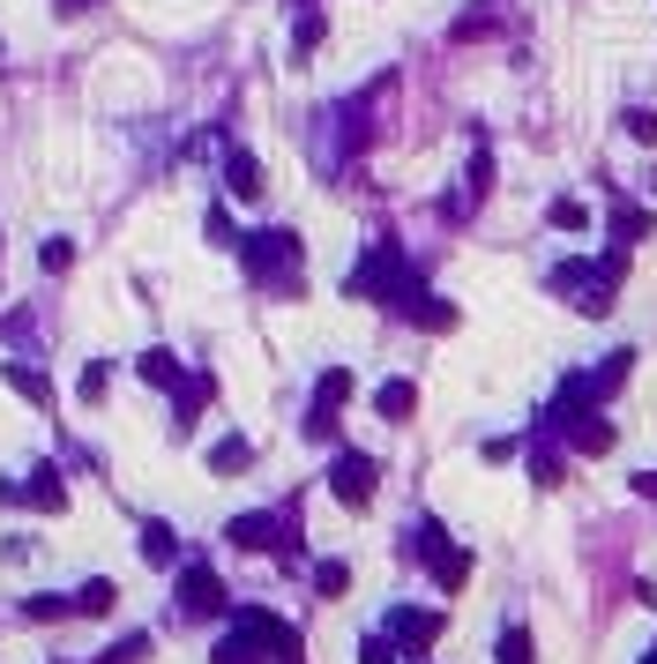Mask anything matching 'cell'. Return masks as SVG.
Listing matches in <instances>:
<instances>
[{
  "instance_id": "cell-24",
  "label": "cell",
  "mask_w": 657,
  "mask_h": 664,
  "mask_svg": "<svg viewBox=\"0 0 657 664\" xmlns=\"http://www.w3.org/2000/svg\"><path fill=\"white\" fill-rule=\"evenodd\" d=\"M612 232H620V240H643L650 217H643V209H612Z\"/></svg>"
},
{
  "instance_id": "cell-10",
  "label": "cell",
  "mask_w": 657,
  "mask_h": 664,
  "mask_svg": "<svg viewBox=\"0 0 657 664\" xmlns=\"http://www.w3.org/2000/svg\"><path fill=\"white\" fill-rule=\"evenodd\" d=\"M143 560H150V567H173L179 560V538L165 530V523H143Z\"/></svg>"
},
{
  "instance_id": "cell-9",
  "label": "cell",
  "mask_w": 657,
  "mask_h": 664,
  "mask_svg": "<svg viewBox=\"0 0 657 664\" xmlns=\"http://www.w3.org/2000/svg\"><path fill=\"white\" fill-rule=\"evenodd\" d=\"M225 187H232L239 202H254V195H262V165H254L247 149H232V157H225Z\"/></svg>"
},
{
  "instance_id": "cell-26",
  "label": "cell",
  "mask_w": 657,
  "mask_h": 664,
  "mask_svg": "<svg viewBox=\"0 0 657 664\" xmlns=\"http://www.w3.org/2000/svg\"><path fill=\"white\" fill-rule=\"evenodd\" d=\"M628 135H635V143H657V113H650V105H635V113H628Z\"/></svg>"
},
{
  "instance_id": "cell-12",
  "label": "cell",
  "mask_w": 657,
  "mask_h": 664,
  "mask_svg": "<svg viewBox=\"0 0 657 664\" xmlns=\"http://www.w3.org/2000/svg\"><path fill=\"white\" fill-rule=\"evenodd\" d=\"M433 575H441V590H463V583H471V553H441Z\"/></svg>"
},
{
  "instance_id": "cell-18",
  "label": "cell",
  "mask_w": 657,
  "mask_h": 664,
  "mask_svg": "<svg viewBox=\"0 0 657 664\" xmlns=\"http://www.w3.org/2000/svg\"><path fill=\"white\" fill-rule=\"evenodd\" d=\"M247 456H254L247 441H217L209 448V470H247Z\"/></svg>"
},
{
  "instance_id": "cell-4",
  "label": "cell",
  "mask_w": 657,
  "mask_h": 664,
  "mask_svg": "<svg viewBox=\"0 0 657 664\" xmlns=\"http://www.w3.org/2000/svg\"><path fill=\"white\" fill-rule=\"evenodd\" d=\"M374 486H381L374 456H352V448H344V456L329 463V492H336L344 508H366V500H374Z\"/></svg>"
},
{
  "instance_id": "cell-16",
  "label": "cell",
  "mask_w": 657,
  "mask_h": 664,
  "mask_svg": "<svg viewBox=\"0 0 657 664\" xmlns=\"http://www.w3.org/2000/svg\"><path fill=\"white\" fill-rule=\"evenodd\" d=\"M112 597H120L112 583H82V590H76V613H112Z\"/></svg>"
},
{
  "instance_id": "cell-25",
  "label": "cell",
  "mask_w": 657,
  "mask_h": 664,
  "mask_svg": "<svg viewBox=\"0 0 657 664\" xmlns=\"http://www.w3.org/2000/svg\"><path fill=\"white\" fill-rule=\"evenodd\" d=\"M531 470H538V486H560V448H538Z\"/></svg>"
},
{
  "instance_id": "cell-1",
  "label": "cell",
  "mask_w": 657,
  "mask_h": 664,
  "mask_svg": "<svg viewBox=\"0 0 657 664\" xmlns=\"http://www.w3.org/2000/svg\"><path fill=\"white\" fill-rule=\"evenodd\" d=\"M553 292L576 299V314H612V292H620V254H612V262H553Z\"/></svg>"
},
{
  "instance_id": "cell-17",
  "label": "cell",
  "mask_w": 657,
  "mask_h": 664,
  "mask_svg": "<svg viewBox=\"0 0 657 664\" xmlns=\"http://www.w3.org/2000/svg\"><path fill=\"white\" fill-rule=\"evenodd\" d=\"M8 381H16V389H23L30 403H52V381H46V373H30V367H8Z\"/></svg>"
},
{
  "instance_id": "cell-30",
  "label": "cell",
  "mask_w": 657,
  "mask_h": 664,
  "mask_svg": "<svg viewBox=\"0 0 657 664\" xmlns=\"http://www.w3.org/2000/svg\"><path fill=\"white\" fill-rule=\"evenodd\" d=\"M60 8H68V16H76V8H90V0H60Z\"/></svg>"
},
{
  "instance_id": "cell-13",
  "label": "cell",
  "mask_w": 657,
  "mask_h": 664,
  "mask_svg": "<svg viewBox=\"0 0 657 664\" xmlns=\"http://www.w3.org/2000/svg\"><path fill=\"white\" fill-rule=\"evenodd\" d=\"M314 590H322V597H344V590H352V567H344V560H322V567H314Z\"/></svg>"
},
{
  "instance_id": "cell-7",
  "label": "cell",
  "mask_w": 657,
  "mask_h": 664,
  "mask_svg": "<svg viewBox=\"0 0 657 664\" xmlns=\"http://www.w3.org/2000/svg\"><path fill=\"white\" fill-rule=\"evenodd\" d=\"M433 635H441V613H389V642H404V650H419V657H426Z\"/></svg>"
},
{
  "instance_id": "cell-29",
  "label": "cell",
  "mask_w": 657,
  "mask_h": 664,
  "mask_svg": "<svg viewBox=\"0 0 657 664\" xmlns=\"http://www.w3.org/2000/svg\"><path fill=\"white\" fill-rule=\"evenodd\" d=\"M209 240H217V246H239V232H232L225 209H209Z\"/></svg>"
},
{
  "instance_id": "cell-32",
  "label": "cell",
  "mask_w": 657,
  "mask_h": 664,
  "mask_svg": "<svg viewBox=\"0 0 657 664\" xmlns=\"http://www.w3.org/2000/svg\"><path fill=\"white\" fill-rule=\"evenodd\" d=\"M300 8H314V0H300Z\"/></svg>"
},
{
  "instance_id": "cell-28",
  "label": "cell",
  "mask_w": 657,
  "mask_h": 664,
  "mask_svg": "<svg viewBox=\"0 0 657 664\" xmlns=\"http://www.w3.org/2000/svg\"><path fill=\"white\" fill-rule=\"evenodd\" d=\"M38 262H46V270H68V262H76V246L52 240V246H38Z\"/></svg>"
},
{
  "instance_id": "cell-31",
  "label": "cell",
  "mask_w": 657,
  "mask_h": 664,
  "mask_svg": "<svg viewBox=\"0 0 657 664\" xmlns=\"http://www.w3.org/2000/svg\"><path fill=\"white\" fill-rule=\"evenodd\" d=\"M643 664H657V650H650V657H643Z\"/></svg>"
},
{
  "instance_id": "cell-14",
  "label": "cell",
  "mask_w": 657,
  "mask_h": 664,
  "mask_svg": "<svg viewBox=\"0 0 657 664\" xmlns=\"http://www.w3.org/2000/svg\"><path fill=\"white\" fill-rule=\"evenodd\" d=\"M143 381L173 389V381H179V359H173V351H143Z\"/></svg>"
},
{
  "instance_id": "cell-3",
  "label": "cell",
  "mask_w": 657,
  "mask_h": 664,
  "mask_svg": "<svg viewBox=\"0 0 657 664\" xmlns=\"http://www.w3.org/2000/svg\"><path fill=\"white\" fill-rule=\"evenodd\" d=\"M411 284H419V276L404 270V254H396V246L381 240L374 254H366V262L352 270V284H344V292H352V299H389V306H396V299H404Z\"/></svg>"
},
{
  "instance_id": "cell-22",
  "label": "cell",
  "mask_w": 657,
  "mask_h": 664,
  "mask_svg": "<svg viewBox=\"0 0 657 664\" xmlns=\"http://www.w3.org/2000/svg\"><path fill=\"white\" fill-rule=\"evenodd\" d=\"M501 664H531V635H523V627H508V635H501Z\"/></svg>"
},
{
  "instance_id": "cell-27",
  "label": "cell",
  "mask_w": 657,
  "mask_h": 664,
  "mask_svg": "<svg viewBox=\"0 0 657 664\" xmlns=\"http://www.w3.org/2000/svg\"><path fill=\"white\" fill-rule=\"evenodd\" d=\"M359 664H396V642H389V635H374L366 650H359Z\"/></svg>"
},
{
  "instance_id": "cell-2",
  "label": "cell",
  "mask_w": 657,
  "mask_h": 664,
  "mask_svg": "<svg viewBox=\"0 0 657 664\" xmlns=\"http://www.w3.org/2000/svg\"><path fill=\"white\" fill-rule=\"evenodd\" d=\"M239 254H247L254 284H292L300 276V232H247Z\"/></svg>"
},
{
  "instance_id": "cell-23",
  "label": "cell",
  "mask_w": 657,
  "mask_h": 664,
  "mask_svg": "<svg viewBox=\"0 0 657 664\" xmlns=\"http://www.w3.org/2000/svg\"><path fill=\"white\" fill-rule=\"evenodd\" d=\"M553 224H560V232H582V224H590V209H582V202H568V195H560V202H553Z\"/></svg>"
},
{
  "instance_id": "cell-19",
  "label": "cell",
  "mask_w": 657,
  "mask_h": 664,
  "mask_svg": "<svg viewBox=\"0 0 657 664\" xmlns=\"http://www.w3.org/2000/svg\"><path fill=\"white\" fill-rule=\"evenodd\" d=\"M314 46H322V16L306 8V16H300V30H292V52H300V60H306V52H314Z\"/></svg>"
},
{
  "instance_id": "cell-6",
  "label": "cell",
  "mask_w": 657,
  "mask_h": 664,
  "mask_svg": "<svg viewBox=\"0 0 657 664\" xmlns=\"http://www.w3.org/2000/svg\"><path fill=\"white\" fill-rule=\"evenodd\" d=\"M179 613H187V619L225 613V590H217V575H209V567H187V575H179Z\"/></svg>"
},
{
  "instance_id": "cell-20",
  "label": "cell",
  "mask_w": 657,
  "mask_h": 664,
  "mask_svg": "<svg viewBox=\"0 0 657 664\" xmlns=\"http://www.w3.org/2000/svg\"><path fill=\"white\" fill-rule=\"evenodd\" d=\"M143 657H150V642H143V635H127V642L105 650V664H143Z\"/></svg>"
},
{
  "instance_id": "cell-11",
  "label": "cell",
  "mask_w": 657,
  "mask_h": 664,
  "mask_svg": "<svg viewBox=\"0 0 657 664\" xmlns=\"http://www.w3.org/2000/svg\"><path fill=\"white\" fill-rule=\"evenodd\" d=\"M269 530H277L269 516H239V523H232V545H247V553H262V545H277Z\"/></svg>"
},
{
  "instance_id": "cell-5",
  "label": "cell",
  "mask_w": 657,
  "mask_h": 664,
  "mask_svg": "<svg viewBox=\"0 0 657 664\" xmlns=\"http://www.w3.org/2000/svg\"><path fill=\"white\" fill-rule=\"evenodd\" d=\"M336 403H352V373H344V367H329L322 389H314V411H306V433H314V441L336 433Z\"/></svg>"
},
{
  "instance_id": "cell-8",
  "label": "cell",
  "mask_w": 657,
  "mask_h": 664,
  "mask_svg": "<svg viewBox=\"0 0 657 664\" xmlns=\"http://www.w3.org/2000/svg\"><path fill=\"white\" fill-rule=\"evenodd\" d=\"M374 411H381L389 426H404L411 411H419V389H411V381H381V389H374Z\"/></svg>"
},
{
  "instance_id": "cell-21",
  "label": "cell",
  "mask_w": 657,
  "mask_h": 664,
  "mask_svg": "<svg viewBox=\"0 0 657 664\" xmlns=\"http://www.w3.org/2000/svg\"><path fill=\"white\" fill-rule=\"evenodd\" d=\"M105 389H112V367H105V359H98V367L82 373V403H105Z\"/></svg>"
},
{
  "instance_id": "cell-15",
  "label": "cell",
  "mask_w": 657,
  "mask_h": 664,
  "mask_svg": "<svg viewBox=\"0 0 657 664\" xmlns=\"http://www.w3.org/2000/svg\"><path fill=\"white\" fill-rule=\"evenodd\" d=\"M23 500H38V508H60L68 492H60V478H52V470H38V478L23 486Z\"/></svg>"
}]
</instances>
